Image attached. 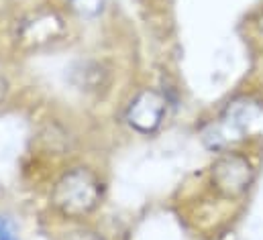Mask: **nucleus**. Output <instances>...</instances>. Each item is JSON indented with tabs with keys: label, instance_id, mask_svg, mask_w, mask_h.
<instances>
[{
	"label": "nucleus",
	"instance_id": "39448f33",
	"mask_svg": "<svg viewBox=\"0 0 263 240\" xmlns=\"http://www.w3.org/2000/svg\"><path fill=\"white\" fill-rule=\"evenodd\" d=\"M0 240H18L16 224L8 216H0Z\"/></svg>",
	"mask_w": 263,
	"mask_h": 240
},
{
	"label": "nucleus",
	"instance_id": "7ed1b4c3",
	"mask_svg": "<svg viewBox=\"0 0 263 240\" xmlns=\"http://www.w3.org/2000/svg\"><path fill=\"white\" fill-rule=\"evenodd\" d=\"M253 177V169L249 161L241 155H227L216 161L212 167V181L214 185L227 195L243 193Z\"/></svg>",
	"mask_w": 263,
	"mask_h": 240
},
{
	"label": "nucleus",
	"instance_id": "f257e3e1",
	"mask_svg": "<svg viewBox=\"0 0 263 240\" xmlns=\"http://www.w3.org/2000/svg\"><path fill=\"white\" fill-rule=\"evenodd\" d=\"M100 202V181L96 175L84 167L67 171L55 183L53 204L62 214L69 218H82L90 214Z\"/></svg>",
	"mask_w": 263,
	"mask_h": 240
},
{
	"label": "nucleus",
	"instance_id": "20e7f679",
	"mask_svg": "<svg viewBox=\"0 0 263 240\" xmlns=\"http://www.w3.org/2000/svg\"><path fill=\"white\" fill-rule=\"evenodd\" d=\"M67 2L73 10H78L80 14H86V16L100 12V8L104 4V0H67Z\"/></svg>",
	"mask_w": 263,
	"mask_h": 240
},
{
	"label": "nucleus",
	"instance_id": "f03ea898",
	"mask_svg": "<svg viewBox=\"0 0 263 240\" xmlns=\"http://www.w3.org/2000/svg\"><path fill=\"white\" fill-rule=\"evenodd\" d=\"M165 100L161 94L153 90H143L137 94L127 110V122L133 130L141 134H153L165 118Z\"/></svg>",
	"mask_w": 263,
	"mask_h": 240
},
{
	"label": "nucleus",
	"instance_id": "423d86ee",
	"mask_svg": "<svg viewBox=\"0 0 263 240\" xmlns=\"http://www.w3.org/2000/svg\"><path fill=\"white\" fill-rule=\"evenodd\" d=\"M6 90H8V86H6V82H4V77L0 75V104H2V100L6 98Z\"/></svg>",
	"mask_w": 263,
	"mask_h": 240
}]
</instances>
